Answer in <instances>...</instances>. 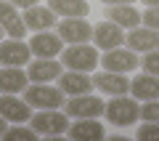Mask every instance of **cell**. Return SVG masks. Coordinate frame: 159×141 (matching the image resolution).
I'll list each match as a JSON object with an SVG mask.
<instances>
[{"instance_id": "9a60e30c", "label": "cell", "mask_w": 159, "mask_h": 141, "mask_svg": "<svg viewBox=\"0 0 159 141\" xmlns=\"http://www.w3.org/2000/svg\"><path fill=\"white\" fill-rule=\"evenodd\" d=\"M0 27L6 29V35H11V37H24V32H27L24 16L16 11V6L11 0H0Z\"/></svg>"}, {"instance_id": "d6986e66", "label": "cell", "mask_w": 159, "mask_h": 141, "mask_svg": "<svg viewBox=\"0 0 159 141\" xmlns=\"http://www.w3.org/2000/svg\"><path fill=\"white\" fill-rule=\"evenodd\" d=\"M24 24H27V29L43 32V29H51L56 24V13L45 6H32L24 11Z\"/></svg>"}, {"instance_id": "484cf974", "label": "cell", "mask_w": 159, "mask_h": 141, "mask_svg": "<svg viewBox=\"0 0 159 141\" xmlns=\"http://www.w3.org/2000/svg\"><path fill=\"white\" fill-rule=\"evenodd\" d=\"M141 22L143 27H151V29H159V6H151L141 13Z\"/></svg>"}, {"instance_id": "e0dca14e", "label": "cell", "mask_w": 159, "mask_h": 141, "mask_svg": "<svg viewBox=\"0 0 159 141\" xmlns=\"http://www.w3.org/2000/svg\"><path fill=\"white\" fill-rule=\"evenodd\" d=\"M130 93L141 101H154L159 99V75H138L135 80H130Z\"/></svg>"}, {"instance_id": "7402d4cb", "label": "cell", "mask_w": 159, "mask_h": 141, "mask_svg": "<svg viewBox=\"0 0 159 141\" xmlns=\"http://www.w3.org/2000/svg\"><path fill=\"white\" fill-rule=\"evenodd\" d=\"M48 8H51L56 16H85L90 13L88 0H48Z\"/></svg>"}, {"instance_id": "9c48e42d", "label": "cell", "mask_w": 159, "mask_h": 141, "mask_svg": "<svg viewBox=\"0 0 159 141\" xmlns=\"http://www.w3.org/2000/svg\"><path fill=\"white\" fill-rule=\"evenodd\" d=\"M101 64H103V69H109V72H122V75H127V72H133V69L138 67V56H135V51H130V48H111V51H106L101 56Z\"/></svg>"}, {"instance_id": "8992f818", "label": "cell", "mask_w": 159, "mask_h": 141, "mask_svg": "<svg viewBox=\"0 0 159 141\" xmlns=\"http://www.w3.org/2000/svg\"><path fill=\"white\" fill-rule=\"evenodd\" d=\"M29 56H32V48L21 37L0 40V64L3 67H21L29 61Z\"/></svg>"}, {"instance_id": "ac0fdd59", "label": "cell", "mask_w": 159, "mask_h": 141, "mask_svg": "<svg viewBox=\"0 0 159 141\" xmlns=\"http://www.w3.org/2000/svg\"><path fill=\"white\" fill-rule=\"evenodd\" d=\"M29 85V75L19 67H3L0 69V93H24Z\"/></svg>"}, {"instance_id": "6da1fadb", "label": "cell", "mask_w": 159, "mask_h": 141, "mask_svg": "<svg viewBox=\"0 0 159 141\" xmlns=\"http://www.w3.org/2000/svg\"><path fill=\"white\" fill-rule=\"evenodd\" d=\"M66 93L61 88H53L51 83H32L24 90V99L29 101V107L37 109H58L61 104H66Z\"/></svg>"}, {"instance_id": "30bf717a", "label": "cell", "mask_w": 159, "mask_h": 141, "mask_svg": "<svg viewBox=\"0 0 159 141\" xmlns=\"http://www.w3.org/2000/svg\"><path fill=\"white\" fill-rule=\"evenodd\" d=\"M127 35L122 32V27L114 22H101L93 27V43H96V48H103V51H111V48H119V45L125 43Z\"/></svg>"}, {"instance_id": "ffe728a7", "label": "cell", "mask_w": 159, "mask_h": 141, "mask_svg": "<svg viewBox=\"0 0 159 141\" xmlns=\"http://www.w3.org/2000/svg\"><path fill=\"white\" fill-rule=\"evenodd\" d=\"M66 133L72 136V139H77V141H98V139H103V125L98 123L96 117H82L80 123H74Z\"/></svg>"}, {"instance_id": "4316f807", "label": "cell", "mask_w": 159, "mask_h": 141, "mask_svg": "<svg viewBox=\"0 0 159 141\" xmlns=\"http://www.w3.org/2000/svg\"><path fill=\"white\" fill-rule=\"evenodd\" d=\"M138 139H157L159 141V123H143L138 128Z\"/></svg>"}, {"instance_id": "2e32d148", "label": "cell", "mask_w": 159, "mask_h": 141, "mask_svg": "<svg viewBox=\"0 0 159 141\" xmlns=\"http://www.w3.org/2000/svg\"><path fill=\"white\" fill-rule=\"evenodd\" d=\"M61 61H56V59H37V61L29 64L27 75L32 83H53V80L61 77Z\"/></svg>"}, {"instance_id": "f546056e", "label": "cell", "mask_w": 159, "mask_h": 141, "mask_svg": "<svg viewBox=\"0 0 159 141\" xmlns=\"http://www.w3.org/2000/svg\"><path fill=\"white\" fill-rule=\"evenodd\" d=\"M6 130H8V120H6V117H3V114H0V136L6 133Z\"/></svg>"}, {"instance_id": "5bb4252c", "label": "cell", "mask_w": 159, "mask_h": 141, "mask_svg": "<svg viewBox=\"0 0 159 141\" xmlns=\"http://www.w3.org/2000/svg\"><path fill=\"white\" fill-rule=\"evenodd\" d=\"M93 85H96L101 93H109V96H125L130 90V80L125 77L122 72H98L93 77Z\"/></svg>"}, {"instance_id": "603a6c76", "label": "cell", "mask_w": 159, "mask_h": 141, "mask_svg": "<svg viewBox=\"0 0 159 141\" xmlns=\"http://www.w3.org/2000/svg\"><path fill=\"white\" fill-rule=\"evenodd\" d=\"M141 120H143V123H159V99L146 101L141 107Z\"/></svg>"}, {"instance_id": "4fadbf2b", "label": "cell", "mask_w": 159, "mask_h": 141, "mask_svg": "<svg viewBox=\"0 0 159 141\" xmlns=\"http://www.w3.org/2000/svg\"><path fill=\"white\" fill-rule=\"evenodd\" d=\"M58 88H61L66 96H82V93H90L93 77L88 72L69 69V72H61V77H58Z\"/></svg>"}, {"instance_id": "83f0119b", "label": "cell", "mask_w": 159, "mask_h": 141, "mask_svg": "<svg viewBox=\"0 0 159 141\" xmlns=\"http://www.w3.org/2000/svg\"><path fill=\"white\" fill-rule=\"evenodd\" d=\"M11 3H13V6H16V8H24V11H27V8H32V6H37L40 0H11Z\"/></svg>"}, {"instance_id": "44dd1931", "label": "cell", "mask_w": 159, "mask_h": 141, "mask_svg": "<svg viewBox=\"0 0 159 141\" xmlns=\"http://www.w3.org/2000/svg\"><path fill=\"white\" fill-rule=\"evenodd\" d=\"M106 19L119 24L122 29H133L141 24V13L133 6H106Z\"/></svg>"}, {"instance_id": "d4e9b609", "label": "cell", "mask_w": 159, "mask_h": 141, "mask_svg": "<svg viewBox=\"0 0 159 141\" xmlns=\"http://www.w3.org/2000/svg\"><path fill=\"white\" fill-rule=\"evenodd\" d=\"M143 72L159 75V48H157V51H148L146 56H143Z\"/></svg>"}, {"instance_id": "7a4b0ae2", "label": "cell", "mask_w": 159, "mask_h": 141, "mask_svg": "<svg viewBox=\"0 0 159 141\" xmlns=\"http://www.w3.org/2000/svg\"><path fill=\"white\" fill-rule=\"evenodd\" d=\"M98 53L93 45L88 43H74L69 45V48H64L61 51V64L66 69H77V72H90V69H96L98 64Z\"/></svg>"}, {"instance_id": "277c9868", "label": "cell", "mask_w": 159, "mask_h": 141, "mask_svg": "<svg viewBox=\"0 0 159 141\" xmlns=\"http://www.w3.org/2000/svg\"><path fill=\"white\" fill-rule=\"evenodd\" d=\"M29 123L40 136H61L69 130L66 114H61L58 109H40L34 117H29Z\"/></svg>"}, {"instance_id": "52a82bcc", "label": "cell", "mask_w": 159, "mask_h": 141, "mask_svg": "<svg viewBox=\"0 0 159 141\" xmlns=\"http://www.w3.org/2000/svg\"><path fill=\"white\" fill-rule=\"evenodd\" d=\"M103 109H106V104H103L101 99L90 96V93H82V96L66 99V114H69V117H74V120L98 117V114H103Z\"/></svg>"}, {"instance_id": "f1b7e54d", "label": "cell", "mask_w": 159, "mask_h": 141, "mask_svg": "<svg viewBox=\"0 0 159 141\" xmlns=\"http://www.w3.org/2000/svg\"><path fill=\"white\" fill-rule=\"evenodd\" d=\"M101 3H106V6H133L135 0H101Z\"/></svg>"}, {"instance_id": "cb8c5ba5", "label": "cell", "mask_w": 159, "mask_h": 141, "mask_svg": "<svg viewBox=\"0 0 159 141\" xmlns=\"http://www.w3.org/2000/svg\"><path fill=\"white\" fill-rule=\"evenodd\" d=\"M3 136H6L8 141H11V139H32V141H34L37 130H34L32 125H29V128H19V125H13V128H8V130H6Z\"/></svg>"}, {"instance_id": "ba28073f", "label": "cell", "mask_w": 159, "mask_h": 141, "mask_svg": "<svg viewBox=\"0 0 159 141\" xmlns=\"http://www.w3.org/2000/svg\"><path fill=\"white\" fill-rule=\"evenodd\" d=\"M29 48H32V53L37 59H53V56H61L64 40H61V35H58V32L53 35V32H48V29H43V32L32 35Z\"/></svg>"}, {"instance_id": "5b68a950", "label": "cell", "mask_w": 159, "mask_h": 141, "mask_svg": "<svg viewBox=\"0 0 159 141\" xmlns=\"http://www.w3.org/2000/svg\"><path fill=\"white\" fill-rule=\"evenodd\" d=\"M56 32L61 35V40L69 43V45L93 40V27L85 22V16H66V19H61V24L56 27Z\"/></svg>"}, {"instance_id": "3957f363", "label": "cell", "mask_w": 159, "mask_h": 141, "mask_svg": "<svg viewBox=\"0 0 159 141\" xmlns=\"http://www.w3.org/2000/svg\"><path fill=\"white\" fill-rule=\"evenodd\" d=\"M103 114H106V120H109L111 125H119V128H125V125H133L138 117H141V107H138L135 99L114 96L111 101L106 104Z\"/></svg>"}, {"instance_id": "7c38bea8", "label": "cell", "mask_w": 159, "mask_h": 141, "mask_svg": "<svg viewBox=\"0 0 159 141\" xmlns=\"http://www.w3.org/2000/svg\"><path fill=\"white\" fill-rule=\"evenodd\" d=\"M0 114L8 123H27L32 117V107L27 99H13V93H3L0 96Z\"/></svg>"}, {"instance_id": "1f68e13d", "label": "cell", "mask_w": 159, "mask_h": 141, "mask_svg": "<svg viewBox=\"0 0 159 141\" xmlns=\"http://www.w3.org/2000/svg\"><path fill=\"white\" fill-rule=\"evenodd\" d=\"M3 35H6V29H3V27H0V40H3Z\"/></svg>"}, {"instance_id": "8fae6325", "label": "cell", "mask_w": 159, "mask_h": 141, "mask_svg": "<svg viewBox=\"0 0 159 141\" xmlns=\"http://www.w3.org/2000/svg\"><path fill=\"white\" fill-rule=\"evenodd\" d=\"M127 48L135 53H148V51H157L159 48V29L151 27H133L130 35L125 37Z\"/></svg>"}, {"instance_id": "4dcf8cb0", "label": "cell", "mask_w": 159, "mask_h": 141, "mask_svg": "<svg viewBox=\"0 0 159 141\" xmlns=\"http://www.w3.org/2000/svg\"><path fill=\"white\" fill-rule=\"evenodd\" d=\"M143 3H146L148 8H151V6H159V0H143Z\"/></svg>"}]
</instances>
